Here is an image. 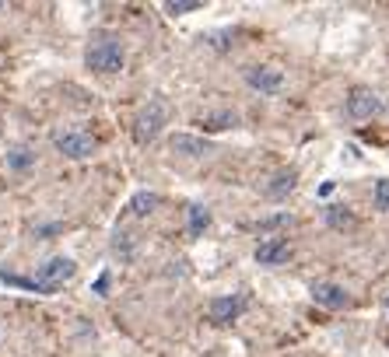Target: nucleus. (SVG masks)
<instances>
[{"mask_svg": "<svg viewBox=\"0 0 389 357\" xmlns=\"http://www.w3.org/2000/svg\"><path fill=\"white\" fill-rule=\"evenodd\" d=\"M32 161H36V158H32V151H29V147H15V151L8 154V165H11V168H18V172H22V168H29Z\"/></svg>", "mask_w": 389, "mask_h": 357, "instance_id": "obj_17", "label": "nucleus"}, {"mask_svg": "<svg viewBox=\"0 0 389 357\" xmlns=\"http://www.w3.org/2000/svg\"><path fill=\"white\" fill-rule=\"evenodd\" d=\"M172 151H176V154H186V158H204V154L211 151V140L193 137V133H176V137H172Z\"/></svg>", "mask_w": 389, "mask_h": 357, "instance_id": "obj_10", "label": "nucleus"}, {"mask_svg": "<svg viewBox=\"0 0 389 357\" xmlns=\"http://www.w3.org/2000/svg\"><path fill=\"white\" fill-rule=\"evenodd\" d=\"M106 287H109V273H102V277H99V280H95V291H99V294H102V291H106Z\"/></svg>", "mask_w": 389, "mask_h": 357, "instance_id": "obj_20", "label": "nucleus"}, {"mask_svg": "<svg viewBox=\"0 0 389 357\" xmlns=\"http://www.w3.org/2000/svg\"><path fill=\"white\" fill-rule=\"evenodd\" d=\"M78 273V263L71 256H53L50 263H43L36 270V277H18V273H0V280L11 284V287H25V291H36V294H57L67 280H74Z\"/></svg>", "mask_w": 389, "mask_h": 357, "instance_id": "obj_1", "label": "nucleus"}, {"mask_svg": "<svg viewBox=\"0 0 389 357\" xmlns=\"http://www.w3.org/2000/svg\"><path fill=\"white\" fill-rule=\"evenodd\" d=\"M200 8H204L200 0H169V4H165L169 15H190V11H200Z\"/></svg>", "mask_w": 389, "mask_h": 357, "instance_id": "obj_18", "label": "nucleus"}, {"mask_svg": "<svg viewBox=\"0 0 389 357\" xmlns=\"http://www.w3.org/2000/svg\"><path fill=\"white\" fill-rule=\"evenodd\" d=\"M295 182H298V172H295V168H284V172H277V175L270 179L267 196H270V200H284V196L295 189Z\"/></svg>", "mask_w": 389, "mask_h": 357, "instance_id": "obj_11", "label": "nucleus"}, {"mask_svg": "<svg viewBox=\"0 0 389 357\" xmlns=\"http://www.w3.org/2000/svg\"><path fill=\"white\" fill-rule=\"evenodd\" d=\"M200 123H204V130H232V126H239V116L225 109V112H207Z\"/></svg>", "mask_w": 389, "mask_h": 357, "instance_id": "obj_13", "label": "nucleus"}, {"mask_svg": "<svg viewBox=\"0 0 389 357\" xmlns=\"http://www.w3.org/2000/svg\"><path fill=\"white\" fill-rule=\"evenodd\" d=\"M165 123H169V105H165L162 99L148 102V109H141V116L134 119V140H137V144L158 140V133L165 130Z\"/></svg>", "mask_w": 389, "mask_h": 357, "instance_id": "obj_4", "label": "nucleus"}, {"mask_svg": "<svg viewBox=\"0 0 389 357\" xmlns=\"http://www.w3.org/2000/svg\"><path fill=\"white\" fill-rule=\"evenodd\" d=\"M281 224H291V217H288V214L267 217V221H260V224H256V231H270V228H281Z\"/></svg>", "mask_w": 389, "mask_h": 357, "instance_id": "obj_19", "label": "nucleus"}, {"mask_svg": "<svg viewBox=\"0 0 389 357\" xmlns=\"http://www.w3.org/2000/svg\"><path fill=\"white\" fill-rule=\"evenodd\" d=\"M309 294H312V301L323 305V308H347V305H351V294H347L340 284H333V280H316V284L309 287Z\"/></svg>", "mask_w": 389, "mask_h": 357, "instance_id": "obj_8", "label": "nucleus"}, {"mask_svg": "<svg viewBox=\"0 0 389 357\" xmlns=\"http://www.w3.org/2000/svg\"><path fill=\"white\" fill-rule=\"evenodd\" d=\"M207 312H211V322L228 326V322H235L246 312V298L242 294H218V298H211Z\"/></svg>", "mask_w": 389, "mask_h": 357, "instance_id": "obj_7", "label": "nucleus"}, {"mask_svg": "<svg viewBox=\"0 0 389 357\" xmlns=\"http://www.w3.org/2000/svg\"><path fill=\"white\" fill-rule=\"evenodd\" d=\"M344 109H347V116H351V119L365 123V119H375L386 105H382V99H379L372 88H351V95H347Z\"/></svg>", "mask_w": 389, "mask_h": 357, "instance_id": "obj_5", "label": "nucleus"}, {"mask_svg": "<svg viewBox=\"0 0 389 357\" xmlns=\"http://www.w3.org/2000/svg\"><path fill=\"white\" fill-rule=\"evenodd\" d=\"M158 203H162V196H158V193H134V200H130V214L148 217Z\"/></svg>", "mask_w": 389, "mask_h": 357, "instance_id": "obj_14", "label": "nucleus"}, {"mask_svg": "<svg viewBox=\"0 0 389 357\" xmlns=\"http://www.w3.org/2000/svg\"><path fill=\"white\" fill-rule=\"evenodd\" d=\"M256 263L260 266H281V263H288L291 259V245H288V238H263L260 245H256Z\"/></svg>", "mask_w": 389, "mask_h": 357, "instance_id": "obj_9", "label": "nucleus"}, {"mask_svg": "<svg viewBox=\"0 0 389 357\" xmlns=\"http://www.w3.org/2000/svg\"><path fill=\"white\" fill-rule=\"evenodd\" d=\"M53 147L71 161H85L99 151V137L81 126H64V130H53Z\"/></svg>", "mask_w": 389, "mask_h": 357, "instance_id": "obj_3", "label": "nucleus"}, {"mask_svg": "<svg viewBox=\"0 0 389 357\" xmlns=\"http://www.w3.org/2000/svg\"><path fill=\"white\" fill-rule=\"evenodd\" d=\"M207 224H211V210L200 207V203H190V207H186V228H190V235H193V238L204 235Z\"/></svg>", "mask_w": 389, "mask_h": 357, "instance_id": "obj_12", "label": "nucleus"}, {"mask_svg": "<svg viewBox=\"0 0 389 357\" xmlns=\"http://www.w3.org/2000/svg\"><path fill=\"white\" fill-rule=\"evenodd\" d=\"M246 85H249L253 92H260V95H277V92L284 88V74H281L277 67H267V64L246 67Z\"/></svg>", "mask_w": 389, "mask_h": 357, "instance_id": "obj_6", "label": "nucleus"}, {"mask_svg": "<svg viewBox=\"0 0 389 357\" xmlns=\"http://www.w3.org/2000/svg\"><path fill=\"white\" fill-rule=\"evenodd\" d=\"M372 203H375V210H389V179H379V182H375Z\"/></svg>", "mask_w": 389, "mask_h": 357, "instance_id": "obj_16", "label": "nucleus"}, {"mask_svg": "<svg viewBox=\"0 0 389 357\" xmlns=\"http://www.w3.org/2000/svg\"><path fill=\"white\" fill-rule=\"evenodd\" d=\"M326 224L330 228H354V217L347 214V207H330L326 210Z\"/></svg>", "mask_w": 389, "mask_h": 357, "instance_id": "obj_15", "label": "nucleus"}, {"mask_svg": "<svg viewBox=\"0 0 389 357\" xmlns=\"http://www.w3.org/2000/svg\"><path fill=\"white\" fill-rule=\"evenodd\" d=\"M0 126H4V119H0Z\"/></svg>", "mask_w": 389, "mask_h": 357, "instance_id": "obj_22", "label": "nucleus"}, {"mask_svg": "<svg viewBox=\"0 0 389 357\" xmlns=\"http://www.w3.org/2000/svg\"><path fill=\"white\" fill-rule=\"evenodd\" d=\"M85 64H88V71L109 78V74H120V71H123L127 50H123V43H120L116 36H95V39L88 43V50H85Z\"/></svg>", "mask_w": 389, "mask_h": 357, "instance_id": "obj_2", "label": "nucleus"}, {"mask_svg": "<svg viewBox=\"0 0 389 357\" xmlns=\"http://www.w3.org/2000/svg\"><path fill=\"white\" fill-rule=\"evenodd\" d=\"M386 308H389V298H386Z\"/></svg>", "mask_w": 389, "mask_h": 357, "instance_id": "obj_21", "label": "nucleus"}]
</instances>
